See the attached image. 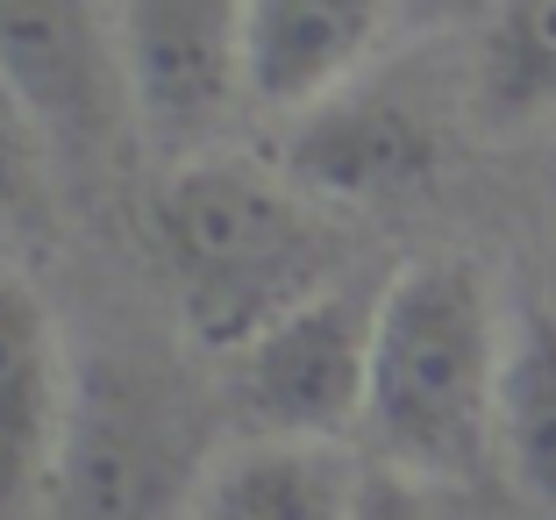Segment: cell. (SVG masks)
<instances>
[{"label": "cell", "instance_id": "cell-1", "mask_svg": "<svg viewBox=\"0 0 556 520\" xmlns=\"http://www.w3.org/2000/svg\"><path fill=\"white\" fill-rule=\"evenodd\" d=\"M500 357L507 314L471 257H414L378 286L371 314V385H364V442L371 464L421 485L485 478L492 421H500Z\"/></svg>", "mask_w": 556, "mask_h": 520}, {"label": "cell", "instance_id": "cell-2", "mask_svg": "<svg viewBox=\"0 0 556 520\" xmlns=\"http://www.w3.org/2000/svg\"><path fill=\"white\" fill-rule=\"evenodd\" d=\"M150 243L193 342L229 357L286 307L336 286V243L314 200L286 172H264L250 157L193 150L172 164V179L150 200Z\"/></svg>", "mask_w": 556, "mask_h": 520}, {"label": "cell", "instance_id": "cell-3", "mask_svg": "<svg viewBox=\"0 0 556 520\" xmlns=\"http://www.w3.org/2000/svg\"><path fill=\"white\" fill-rule=\"evenodd\" d=\"M450 129L435 100L400 72L343 79L328 100L293 114L286 136V179L307 200H343V207H393L442 179Z\"/></svg>", "mask_w": 556, "mask_h": 520}, {"label": "cell", "instance_id": "cell-4", "mask_svg": "<svg viewBox=\"0 0 556 520\" xmlns=\"http://www.w3.org/2000/svg\"><path fill=\"white\" fill-rule=\"evenodd\" d=\"M371 314L378 293L321 286L286 307L271 328L236 350V399L250 435L350 442L364 435V385H371Z\"/></svg>", "mask_w": 556, "mask_h": 520}, {"label": "cell", "instance_id": "cell-5", "mask_svg": "<svg viewBox=\"0 0 556 520\" xmlns=\"http://www.w3.org/2000/svg\"><path fill=\"white\" fill-rule=\"evenodd\" d=\"M200 464L207 456L179 449L172 399L157 385L93 364L72 392V435L50 499L65 520H179Z\"/></svg>", "mask_w": 556, "mask_h": 520}, {"label": "cell", "instance_id": "cell-6", "mask_svg": "<svg viewBox=\"0 0 556 520\" xmlns=\"http://www.w3.org/2000/svg\"><path fill=\"white\" fill-rule=\"evenodd\" d=\"M129 114L150 143L193 157L243 107V0H115Z\"/></svg>", "mask_w": 556, "mask_h": 520}, {"label": "cell", "instance_id": "cell-7", "mask_svg": "<svg viewBox=\"0 0 556 520\" xmlns=\"http://www.w3.org/2000/svg\"><path fill=\"white\" fill-rule=\"evenodd\" d=\"M72 392L79 371L65 364L43 293L29 278L0 271V520H29L58 492Z\"/></svg>", "mask_w": 556, "mask_h": 520}, {"label": "cell", "instance_id": "cell-8", "mask_svg": "<svg viewBox=\"0 0 556 520\" xmlns=\"http://www.w3.org/2000/svg\"><path fill=\"white\" fill-rule=\"evenodd\" d=\"M393 0H243V93L286 114L328 100L371 65Z\"/></svg>", "mask_w": 556, "mask_h": 520}, {"label": "cell", "instance_id": "cell-9", "mask_svg": "<svg viewBox=\"0 0 556 520\" xmlns=\"http://www.w3.org/2000/svg\"><path fill=\"white\" fill-rule=\"evenodd\" d=\"M364 492V456L350 442L236 435L207 449L179 520H350Z\"/></svg>", "mask_w": 556, "mask_h": 520}, {"label": "cell", "instance_id": "cell-10", "mask_svg": "<svg viewBox=\"0 0 556 520\" xmlns=\"http://www.w3.org/2000/svg\"><path fill=\"white\" fill-rule=\"evenodd\" d=\"M0 79L22 93L43 136H100L108 100H129L122 50H100L79 0H0Z\"/></svg>", "mask_w": 556, "mask_h": 520}, {"label": "cell", "instance_id": "cell-11", "mask_svg": "<svg viewBox=\"0 0 556 520\" xmlns=\"http://www.w3.org/2000/svg\"><path fill=\"white\" fill-rule=\"evenodd\" d=\"M492 456H500L507 485L542 520H556V307L549 300H521L507 314Z\"/></svg>", "mask_w": 556, "mask_h": 520}, {"label": "cell", "instance_id": "cell-12", "mask_svg": "<svg viewBox=\"0 0 556 520\" xmlns=\"http://www.w3.org/2000/svg\"><path fill=\"white\" fill-rule=\"evenodd\" d=\"M471 114L492 136L556 122V0H500L471 58Z\"/></svg>", "mask_w": 556, "mask_h": 520}, {"label": "cell", "instance_id": "cell-13", "mask_svg": "<svg viewBox=\"0 0 556 520\" xmlns=\"http://www.w3.org/2000/svg\"><path fill=\"white\" fill-rule=\"evenodd\" d=\"M36 186H43V129L15 86L0 79V221L29 207Z\"/></svg>", "mask_w": 556, "mask_h": 520}, {"label": "cell", "instance_id": "cell-14", "mask_svg": "<svg viewBox=\"0 0 556 520\" xmlns=\"http://www.w3.org/2000/svg\"><path fill=\"white\" fill-rule=\"evenodd\" d=\"M350 520H435V506H428L421 478L393 471V464H364V492Z\"/></svg>", "mask_w": 556, "mask_h": 520}]
</instances>
